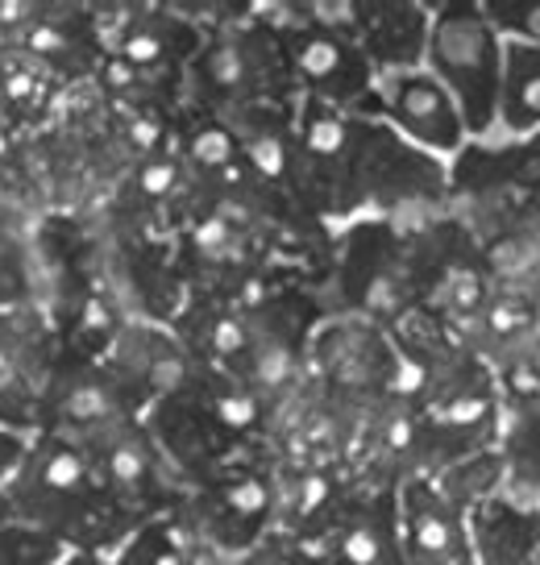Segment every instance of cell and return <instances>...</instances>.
<instances>
[{"label":"cell","instance_id":"obj_1","mask_svg":"<svg viewBox=\"0 0 540 565\" xmlns=\"http://www.w3.org/2000/svg\"><path fill=\"white\" fill-rule=\"evenodd\" d=\"M4 508L13 520L51 536L67 553L113 557L138 520L108 494L80 445L38 433L30 437L13 475L4 478Z\"/></svg>","mask_w":540,"mask_h":565},{"label":"cell","instance_id":"obj_2","mask_svg":"<svg viewBox=\"0 0 540 565\" xmlns=\"http://www.w3.org/2000/svg\"><path fill=\"white\" fill-rule=\"evenodd\" d=\"M424 67L445 84L462 108L470 138H487L499 117L504 38L495 34L483 4H436L428 18Z\"/></svg>","mask_w":540,"mask_h":565},{"label":"cell","instance_id":"obj_3","mask_svg":"<svg viewBox=\"0 0 540 565\" xmlns=\"http://www.w3.org/2000/svg\"><path fill=\"white\" fill-rule=\"evenodd\" d=\"M279 38L266 21H229L221 34L195 51V92L204 96L212 117H225L233 108L275 100L271 92L287 84Z\"/></svg>","mask_w":540,"mask_h":565},{"label":"cell","instance_id":"obj_4","mask_svg":"<svg viewBox=\"0 0 540 565\" xmlns=\"http://www.w3.org/2000/svg\"><path fill=\"white\" fill-rule=\"evenodd\" d=\"M80 449L87 454L92 470L100 475L108 494L138 524L171 512L179 491L188 487L179 478V470L167 461V454L158 449L155 433H150V424L141 420V416H125V420L108 424L105 433H96Z\"/></svg>","mask_w":540,"mask_h":565},{"label":"cell","instance_id":"obj_5","mask_svg":"<svg viewBox=\"0 0 540 565\" xmlns=\"http://www.w3.org/2000/svg\"><path fill=\"white\" fill-rule=\"evenodd\" d=\"M141 412L146 407L138 395L125 387L100 358L63 353L51 383L42 391V404H38V433L84 445L96 433H105L108 424L125 420V416H141Z\"/></svg>","mask_w":540,"mask_h":565},{"label":"cell","instance_id":"obj_6","mask_svg":"<svg viewBox=\"0 0 540 565\" xmlns=\"http://www.w3.org/2000/svg\"><path fill=\"white\" fill-rule=\"evenodd\" d=\"M271 30L279 38L287 75L304 88L308 100H320V105L346 113V108L362 105L367 96H374V63L353 38L320 30L308 18H292L287 25H271Z\"/></svg>","mask_w":540,"mask_h":565},{"label":"cell","instance_id":"obj_7","mask_svg":"<svg viewBox=\"0 0 540 565\" xmlns=\"http://www.w3.org/2000/svg\"><path fill=\"white\" fill-rule=\"evenodd\" d=\"M100 362L138 395L141 407L192 399L204 383V362L183 345V337L167 333L158 324H146V320L117 324L105 341Z\"/></svg>","mask_w":540,"mask_h":565},{"label":"cell","instance_id":"obj_8","mask_svg":"<svg viewBox=\"0 0 540 565\" xmlns=\"http://www.w3.org/2000/svg\"><path fill=\"white\" fill-rule=\"evenodd\" d=\"M374 100H379L383 121L428 159H449L470 141L462 108L428 67L379 71L374 75Z\"/></svg>","mask_w":540,"mask_h":565},{"label":"cell","instance_id":"obj_9","mask_svg":"<svg viewBox=\"0 0 540 565\" xmlns=\"http://www.w3.org/2000/svg\"><path fill=\"white\" fill-rule=\"evenodd\" d=\"M63 353L30 312L0 317V424L18 437L38 433V404Z\"/></svg>","mask_w":540,"mask_h":565},{"label":"cell","instance_id":"obj_10","mask_svg":"<svg viewBox=\"0 0 540 565\" xmlns=\"http://www.w3.org/2000/svg\"><path fill=\"white\" fill-rule=\"evenodd\" d=\"M403 565H474L466 512L454 508L433 478H407L395 487Z\"/></svg>","mask_w":540,"mask_h":565},{"label":"cell","instance_id":"obj_11","mask_svg":"<svg viewBox=\"0 0 540 565\" xmlns=\"http://www.w3.org/2000/svg\"><path fill=\"white\" fill-rule=\"evenodd\" d=\"M325 541L332 565H403L395 487L367 494L362 503H341Z\"/></svg>","mask_w":540,"mask_h":565},{"label":"cell","instance_id":"obj_12","mask_svg":"<svg viewBox=\"0 0 540 565\" xmlns=\"http://www.w3.org/2000/svg\"><path fill=\"white\" fill-rule=\"evenodd\" d=\"M225 125L233 129L242 167L262 188L296 183V121L275 100L233 108L225 113Z\"/></svg>","mask_w":540,"mask_h":565},{"label":"cell","instance_id":"obj_13","mask_svg":"<svg viewBox=\"0 0 540 565\" xmlns=\"http://www.w3.org/2000/svg\"><path fill=\"white\" fill-rule=\"evenodd\" d=\"M358 46L379 71H407L424 67L428 46V9L420 4H367Z\"/></svg>","mask_w":540,"mask_h":565},{"label":"cell","instance_id":"obj_14","mask_svg":"<svg viewBox=\"0 0 540 565\" xmlns=\"http://www.w3.org/2000/svg\"><path fill=\"white\" fill-rule=\"evenodd\" d=\"M495 129L507 138L540 134V46L504 38V79H499V117Z\"/></svg>","mask_w":540,"mask_h":565},{"label":"cell","instance_id":"obj_15","mask_svg":"<svg viewBox=\"0 0 540 565\" xmlns=\"http://www.w3.org/2000/svg\"><path fill=\"white\" fill-rule=\"evenodd\" d=\"M188 42L183 21L171 9H125L108 34V58H121L134 71H155Z\"/></svg>","mask_w":540,"mask_h":565},{"label":"cell","instance_id":"obj_16","mask_svg":"<svg viewBox=\"0 0 540 565\" xmlns=\"http://www.w3.org/2000/svg\"><path fill=\"white\" fill-rule=\"evenodd\" d=\"M113 565H221V562L195 545L171 515H155V520H141L138 529L117 545Z\"/></svg>","mask_w":540,"mask_h":565},{"label":"cell","instance_id":"obj_17","mask_svg":"<svg viewBox=\"0 0 540 565\" xmlns=\"http://www.w3.org/2000/svg\"><path fill=\"white\" fill-rule=\"evenodd\" d=\"M183 162H188L204 183L229 175L233 167H242V154H237V141H233V129L225 125V117L204 113V117H195V121L183 129Z\"/></svg>","mask_w":540,"mask_h":565},{"label":"cell","instance_id":"obj_18","mask_svg":"<svg viewBox=\"0 0 540 565\" xmlns=\"http://www.w3.org/2000/svg\"><path fill=\"white\" fill-rule=\"evenodd\" d=\"M67 548L54 545L51 536L34 532L13 515L0 520V565H54Z\"/></svg>","mask_w":540,"mask_h":565},{"label":"cell","instance_id":"obj_19","mask_svg":"<svg viewBox=\"0 0 540 565\" xmlns=\"http://www.w3.org/2000/svg\"><path fill=\"white\" fill-rule=\"evenodd\" d=\"M183 162L174 154H150V159L138 167L134 175V195L146 200V204H158V200H171L179 188H183Z\"/></svg>","mask_w":540,"mask_h":565},{"label":"cell","instance_id":"obj_20","mask_svg":"<svg viewBox=\"0 0 540 565\" xmlns=\"http://www.w3.org/2000/svg\"><path fill=\"white\" fill-rule=\"evenodd\" d=\"M54 565H113V557H105V553H63Z\"/></svg>","mask_w":540,"mask_h":565},{"label":"cell","instance_id":"obj_21","mask_svg":"<svg viewBox=\"0 0 540 565\" xmlns=\"http://www.w3.org/2000/svg\"><path fill=\"white\" fill-rule=\"evenodd\" d=\"M528 565H540V548H537V553H532V562H528Z\"/></svg>","mask_w":540,"mask_h":565}]
</instances>
